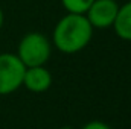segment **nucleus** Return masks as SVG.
<instances>
[{"instance_id":"1","label":"nucleus","mask_w":131,"mask_h":129,"mask_svg":"<svg viewBox=\"0 0 131 129\" xmlns=\"http://www.w3.org/2000/svg\"><path fill=\"white\" fill-rule=\"evenodd\" d=\"M93 28L84 14L67 12L53 28V46L66 55H75L84 50L93 36Z\"/></svg>"},{"instance_id":"2","label":"nucleus","mask_w":131,"mask_h":129,"mask_svg":"<svg viewBox=\"0 0 131 129\" xmlns=\"http://www.w3.org/2000/svg\"><path fill=\"white\" fill-rule=\"evenodd\" d=\"M52 53V44L46 35L40 32L26 33L17 47V56L25 67L46 65Z\"/></svg>"},{"instance_id":"3","label":"nucleus","mask_w":131,"mask_h":129,"mask_svg":"<svg viewBox=\"0 0 131 129\" xmlns=\"http://www.w3.org/2000/svg\"><path fill=\"white\" fill-rule=\"evenodd\" d=\"M26 67L15 53H0V96H8L23 85Z\"/></svg>"},{"instance_id":"4","label":"nucleus","mask_w":131,"mask_h":129,"mask_svg":"<svg viewBox=\"0 0 131 129\" xmlns=\"http://www.w3.org/2000/svg\"><path fill=\"white\" fill-rule=\"evenodd\" d=\"M117 11L119 5L116 0H95L84 15L93 29H108L113 28Z\"/></svg>"},{"instance_id":"5","label":"nucleus","mask_w":131,"mask_h":129,"mask_svg":"<svg viewBox=\"0 0 131 129\" xmlns=\"http://www.w3.org/2000/svg\"><path fill=\"white\" fill-rule=\"evenodd\" d=\"M53 78L49 68L46 65H37V67H26L25 76H23V87L35 94L44 93L52 87Z\"/></svg>"},{"instance_id":"6","label":"nucleus","mask_w":131,"mask_h":129,"mask_svg":"<svg viewBox=\"0 0 131 129\" xmlns=\"http://www.w3.org/2000/svg\"><path fill=\"white\" fill-rule=\"evenodd\" d=\"M113 28L121 40L131 41V2H127L125 5L119 6Z\"/></svg>"},{"instance_id":"7","label":"nucleus","mask_w":131,"mask_h":129,"mask_svg":"<svg viewBox=\"0 0 131 129\" xmlns=\"http://www.w3.org/2000/svg\"><path fill=\"white\" fill-rule=\"evenodd\" d=\"M95 0H61V5L70 14H85Z\"/></svg>"},{"instance_id":"8","label":"nucleus","mask_w":131,"mask_h":129,"mask_svg":"<svg viewBox=\"0 0 131 129\" xmlns=\"http://www.w3.org/2000/svg\"><path fill=\"white\" fill-rule=\"evenodd\" d=\"M82 129H111L107 123H104V122H99V120H93V122H89V123H85Z\"/></svg>"},{"instance_id":"9","label":"nucleus","mask_w":131,"mask_h":129,"mask_svg":"<svg viewBox=\"0 0 131 129\" xmlns=\"http://www.w3.org/2000/svg\"><path fill=\"white\" fill-rule=\"evenodd\" d=\"M3 23H5V14H3V9L0 8V29H2Z\"/></svg>"},{"instance_id":"10","label":"nucleus","mask_w":131,"mask_h":129,"mask_svg":"<svg viewBox=\"0 0 131 129\" xmlns=\"http://www.w3.org/2000/svg\"><path fill=\"white\" fill-rule=\"evenodd\" d=\"M55 129H73V128H70V126H60V128H55Z\"/></svg>"},{"instance_id":"11","label":"nucleus","mask_w":131,"mask_h":129,"mask_svg":"<svg viewBox=\"0 0 131 129\" xmlns=\"http://www.w3.org/2000/svg\"><path fill=\"white\" fill-rule=\"evenodd\" d=\"M128 2H131V0H128Z\"/></svg>"}]
</instances>
